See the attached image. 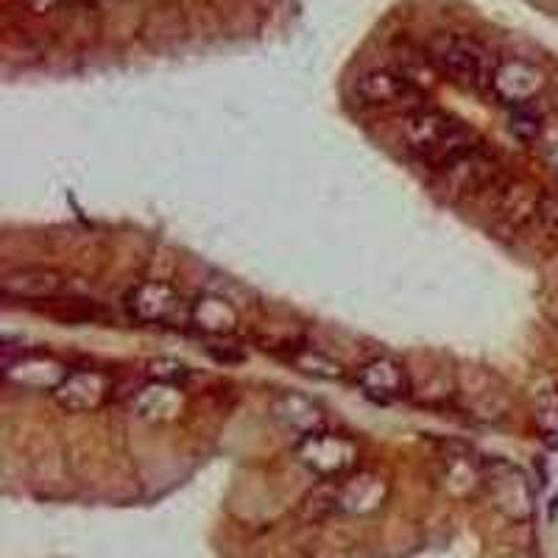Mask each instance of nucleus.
I'll use <instances>...</instances> for the list:
<instances>
[{"mask_svg":"<svg viewBox=\"0 0 558 558\" xmlns=\"http://www.w3.org/2000/svg\"><path fill=\"white\" fill-rule=\"evenodd\" d=\"M400 137L408 151L436 166L438 171L477 146L472 129L436 109H416L408 114L400 126Z\"/></svg>","mask_w":558,"mask_h":558,"instance_id":"f257e3e1","label":"nucleus"},{"mask_svg":"<svg viewBox=\"0 0 558 558\" xmlns=\"http://www.w3.org/2000/svg\"><path fill=\"white\" fill-rule=\"evenodd\" d=\"M296 458L318 481H341V477L352 475L357 470L361 450L343 433L313 430L299 438Z\"/></svg>","mask_w":558,"mask_h":558,"instance_id":"f03ea898","label":"nucleus"},{"mask_svg":"<svg viewBox=\"0 0 558 558\" xmlns=\"http://www.w3.org/2000/svg\"><path fill=\"white\" fill-rule=\"evenodd\" d=\"M126 307L143 324H171V327L191 324V302L177 288L157 279L132 288L126 293Z\"/></svg>","mask_w":558,"mask_h":558,"instance_id":"7ed1b4c3","label":"nucleus"},{"mask_svg":"<svg viewBox=\"0 0 558 558\" xmlns=\"http://www.w3.org/2000/svg\"><path fill=\"white\" fill-rule=\"evenodd\" d=\"M545 70L536 68V64L525 62V59H502L492 70L488 89L508 107H527L545 89Z\"/></svg>","mask_w":558,"mask_h":558,"instance_id":"20e7f679","label":"nucleus"},{"mask_svg":"<svg viewBox=\"0 0 558 558\" xmlns=\"http://www.w3.org/2000/svg\"><path fill=\"white\" fill-rule=\"evenodd\" d=\"M68 366L43 352H20L17 357H3V377L20 391L53 393L68 377Z\"/></svg>","mask_w":558,"mask_h":558,"instance_id":"39448f33","label":"nucleus"},{"mask_svg":"<svg viewBox=\"0 0 558 558\" xmlns=\"http://www.w3.org/2000/svg\"><path fill=\"white\" fill-rule=\"evenodd\" d=\"M355 383L363 391V397H368L372 402H380V405H391V402L405 400L408 391H411V380H408L405 366L388 355L372 357V361L363 363V366L357 368Z\"/></svg>","mask_w":558,"mask_h":558,"instance_id":"423d86ee","label":"nucleus"},{"mask_svg":"<svg viewBox=\"0 0 558 558\" xmlns=\"http://www.w3.org/2000/svg\"><path fill=\"white\" fill-rule=\"evenodd\" d=\"M436 64L441 73L452 78L461 87H483V84L492 82V70H488L486 53L477 48L475 43H466V39H447L436 48Z\"/></svg>","mask_w":558,"mask_h":558,"instance_id":"0eeeda50","label":"nucleus"},{"mask_svg":"<svg viewBox=\"0 0 558 558\" xmlns=\"http://www.w3.org/2000/svg\"><path fill=\"white\" fill-rule=\"evenodd\" d=\"M109 393H112V380H109L104 372H96V368H78V372H70V375L64 377L62 386H59L51 397L62 411L87 413L98 411V408L109 400Z\"/></svg>","mask_w":558,"mask_h":558,"instance_id":"6e6552de","label":"nucleus"},{"mask_svg":"<svg viewBox=\"0 0 558 558\" xmlns=\"http://www.w3.org/2000/svg\"><path fill=\"white\" fill-rule=\"evenodd\" d=\"M332 488H336V511H347V514H372L386 506L388 492H391L386 477L361 470L341 481H332Z\"/></svg>","mask_w":558,"mask_h":558,"instance_id":"1a4fd4ad","label":"nucleus"},{"mask_svg":"<svg viewBox=\"0 0 558 558\" xmlns=\"http://www.w3.org/2000/svg\"><path fill=\"white\" fill-rule=\"evenodd\" d=\"M441 171H445V179L450 182L452 191L483 193L488 187H495L497 179H500V162H497L495 154H488L481 146H475L472 151L452 159L450 166L441 168Z\"/></svg>","mask_w":558,"mask_h":558,"instance_id":"9d476101","label":"nucleus"},{"mask_svg":"<svg viewBox=\"0 0 558 558\" xmlns=\"http://www.w3.org/2000/svg\"><path fill=\"white\" fill-rule=\"evenodd\" d=\"M64 288V274L51 266H20L3 274L0 293L17 302H34V299H57Z\"/></svg>","mask_w":558,"mask_h":558,"instance_id":"9b49d317","label":"nucleus"},{"mask_svg":"<svg viewBox=\"0 0 558 558\" xmlns=\"http://www.w3.org/2000/svg\"><path fill=\"white\" fill-rule=\"evenodd\" d=\"M355 96L363 104H372V107H386V104H402L413 98L416 96V87H413V82L405 73L380 68L366 70L363 76H357Z\"/></svg>","mask_w":558,"mask_h":558,"instance_id":"f8f14e48","label":"nucleus"},{"mask_svg":"<svg viewBox=\"0 0 558 558\" xmlns=\"http://www.w3.org/2000/svg\"><path fill=\"white\" fill-rule=\"evenodd\" d=\"M241 324V313L229 299L218 293H198L191 302V327L204 336H232Z\"/></svg>","mask_w":558,"mask_h":558,"instance_id":"ddd939ff","label":"nucleus"},{"mask_svg":"<svg viewBox=\"0 0 558 558\" xmlns=\"http://www.w3.org/2000/svg\"><path fill=\"white\" fill-rule=\"evenodd\" d=\"M539 202H542V193L536 191L531 182L517 179V182L502 187L500 198H497V218H500L508 229H520L525 227L531 218H536V213H539Z\"/></svg>","mask_w":558,"mask_h":558,"instance_id":"4468645a","label":"nucleus"},{"mask_svg":"<svg viewBox=\"0 0 558 558\" xmlns=\"http://www.w3.org/2000/svg\"><path fill=\"white\" fill-rule=\"evenodd\" d=\"M134 405H137L140 416H146V418L173 416V413L179 411V405H182L179 386H168V383L154 380L151 386H146L143 391H140V397Z\"/></svg>","mask_w":558,"mask_h":558,"instance_id":"2eb2a0df","label":"nucleus"},{"mask_svg":"<svg viewBox=\"0 0 558 558\" xmlns=\"http://www.w3.org/2000/svg\"><path fill=\"white\" fill-rule=\"evenodd\" d=\"M291 363L296 372H302V375L307 377H316V380H341L347 372H343L341 363L336 361V357L324 355V352H318V349H296L291 355Z\"/></svg>","mask_w":558,"mask_h":558,"instance_id":"dca6fc26","label":"nucleus"},{"mask_svg":"<svg viewBox=\"0 0 558 558\" xmlns=\"http://www.w3.org/2000/svg\"><path fill=\"white\" fill-rule=\"evenodd\" d=\"M536 427L550 450H558V391L547 388L536 397Z\"/></svg>","mask_w":558,"mask_h":558,"instance_id":"f3484780","label":"nucleus"},{"mask_svg":"<svg viewBox=\"0 0 558 558\" xmlns=\"http://www.w3.org/2000/svg\"><path fill=\"white\" fill-rule=\"evenodd\" d=\"M508 129L520 143H536L542 134V118L531 107H514L508 118Z\"/></svg>","mask_w":558,"mask_h":558,"instance_id":"a211bd4d","label":"nucleus"},{"mask_svg":"<svg viewBox=\"0 0 558 558\" xmlns=\"http://www.w3.org/2000/svg\"><path fill=\"white\" fill-rule=\"evenodd\" d=\"M148 375H151L157 383L182 386V383L191 377V368L179 361H171V357H157V361H151V366H148Z\"/></svg>","mask_w":558,"mask_h":558,"instance_id":"6ab92c4d","label":"nucleus"},{"mask_svg":"<svg viewBox=\"0 0 558 558\" xmlns=\"http://www.w3.org/2000/svg\"><path fill=\"white\" fill-rule=\"evenodd\" d=\"M536 221L550 238H558V193H542Z\"/></svg>","mask_w":558,"mask_h":558,"instance_id":"aec40b11","label":"nucleus"},{"mask_svg":"<svg viewBox=\"0 0 558 558\" xmlns=\"http://www.w3.org/2000/svg\"><path fill=\"white\" fill-rule=\"evenodd\" d=\"M26 3H28V7H32L37 14H45V12H53V9L64 7L68 0H26Z\"/></svg>","mask_w":558,"mask_h":558,"instance_id":"412c9836","label":"nucleus"},{"mask_svg":"<svg viewBox=\"0 0 558 558\" xmlns=\"http://www.w3.org/2000/svg\"><path fill=\"white\" fill-rule=\"evenodd\" d=\"M545 159H547V166H550V171H553V173H556V177H558V146L547 148Z\"/></svg>","mask_w":558,"mask_h":558,"instance_id":"4be33fe9","label":"nucleus"}]
</instances>
